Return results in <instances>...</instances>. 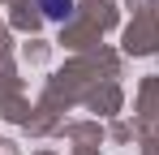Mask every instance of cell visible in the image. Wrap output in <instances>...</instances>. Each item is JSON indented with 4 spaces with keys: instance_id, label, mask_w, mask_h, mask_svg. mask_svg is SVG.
Returning <instances> with one entry per match:
<instances>
[{
    "instance_id": "obj_1",
    "label": "cell",
    "mask_w": 159,
    "mask_h": 155,
    "mask_svg": "<svg viewBox=\"0 0 159 155\" xmlns=\"http://www.w3.org/2000/svg\"><path fill=\"white\" fill-rule=\"evenodd\" d=\"M39 9L48 13V22H69L73 17V0H39Z\"/></svg>"
}]
</instances>
